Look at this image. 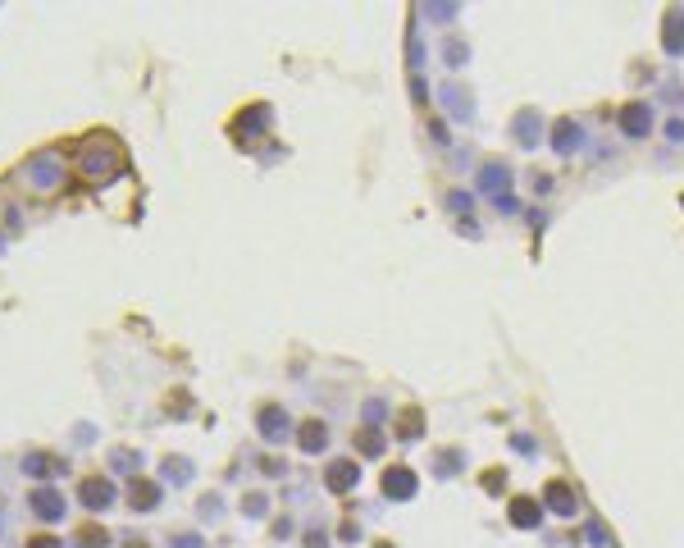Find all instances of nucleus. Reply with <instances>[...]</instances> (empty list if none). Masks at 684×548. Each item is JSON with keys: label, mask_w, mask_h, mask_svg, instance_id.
Returning a JSON list of instances; mask_svg holds the SVG:
<instances>
[{"label": "nucleus", "mask_w": 684, "mask_h": 548, "mask_svg": "<svg viewBox=\"0 0 684 548\" xmlns=\"http://www.w3.org/2000/svg\"><path fill=\"white\" fill-rule=\"evenodd\" d=\"M123 169H128V156H123V147L114 138H92L78 147V178L92 183V188L119 178Z\"/></svg>", "instance_id": "1"}, {"label": "nucleus", "mask_w": 684, "mask_h": 548, "mask_svg": "<svg viewBox=\"0 0 684 548\" xmlns=\"http://www.w3.org/2000/svg\"><path fill=\"white\" fill-rule=\"evenodd\" d=\"M27 183H32V192L51 197V192L64 183V165H60V156H51V151L32 156V160H27Z\"/></svg>", "instance_id": "2"}, {"label": "nucleus", "mask_w": 684, "mask_h": 548, "mask_svg": "<svg viewBox=\"0 0 684 548\" xmlns=\"http://www.w3.org/2000/svg\"><path fill=\"white\" fill-rule=\"evenodd\" d=\"M27 512H32L37 521H60V516H64V494L51 489V485L32 489V494H27Z\"/></svg>", "instance_id": "3"}, {"label": "nucleus", "mask_w": 684, "mask_h": 548, "mask_svg": "<svg viewBox=\"0 0 684 548\" xmlns=\"http://www.w3.org/2000/svg\"><path fill=\"white\" fill-rule=\"evenodd\" d=\"M78 498H82V507H92V512H105V507L114 503V485L105 475H87L82 489H78Z\"/></svg>", "instance_id": "4"}, {"label": "nucleus", "mask_w": 684, "mask_h": 548, "mask_svg": "<svg viewBox=\"0 0 684 548\" xmlns=\"http://www.w3.org/2000/svg\"><path fill=\"white\" fill-rule=\"evenodd\" d=\"M64 457H55V453H23V475H37V480H55V475H64Z\"/></svg>", "instance_id": "5"}, {"label": "nucleus", "mask_w": 684, "mask_h": 548, "mask_svg": "<svg viewBox=\"0 0 684 548\" xmlns=\"http://www.w3.org/2000/svg\"><path fill=\"white\" fill-rule=\"evenodd\" d=\"M128 503H132V512H151V507L160 503V485H156V480H137V475H132Z\"/></svg>", "instance_id": "6"}, {"label": "nucleus", "mask_w": 684, "mask_h": 548, "mask_svg": "<svg viewBox=\"0 0 684 548\" xmlns=\"http://www.w3.org/2000/svg\"><path fill=\"white\" fill-rule=\"evenodd\" d=\"M73 544H78V548H105V544H110V530H105V525H96V521H87V525H78Z\"/></svg>", "instance_id": "7"}, {"label": "nucleus", "mask_w": 684, "mask_h": 548, "mask_svg": "<svg viewBox=\"0 0 684 548\" xmlns=\"http://www.w3.org/2000/svg\"><path fill=\"white\" fill-rule=\"evenodd\" d=\"M260 430H265V434H283V430H287L283 411H278V407H265V411H260Z\"/></svg>", "instance_id": "8"}, {"label": "nucleus", "mask_w": 684, "mask_h": 548, "mask_svg": "<svg viewBox=\"0 0 684 548\" xmlns=\"http://www.w3.org/2000/svg\"><path fill=\"white\" fill-rule=\"evenodd\" d=\"M110 466H114V470H137V466H142V457H137V453H128V448H114V453H110Z\"/></svg>", "instance_id": "9"}, {"label": "nucleus", "mask_w": 684, "mask_h": 548, "mask_svg": "<svg viewBox=\"0 0 684 548\" xmlns=\"http://www.w3.org/2000/svg\"><path fill=\"white\" fill-rule=\"evenodd\" d=\"M301 444H306V448H311V453H315V448L324 444V425H315V420H311V425L301 430Z\"/></svg>", "instance_id": "10"}, {"label": "nucleus", "mask_w": 684, "mask_h": 548, "mask_svg": "<svg viewBox=\"0 0 684 548\" xmlns=\"http://www.w3.org/2000/svg\"><path fill=\"white\" fill-rule=\"evenodd\" d=\"M165 475L182 485V480H187V461H173V457H169V461H165Z\"/></svg>", "instance_id": "11"}, {"label": "nucleus", "mask_w": 684, "mask_h": 548, "mask_svg": "<svg viewBox=\"0 0 684 548\" xmlns=\"http://www.w3.org/2000/svg\"><path fill=\"white\" fill-rule=\"evenodd\" d=\"M27 548H64L55 535H37V540H27Z\"/></svg>", "instance_id": "12"}, {"label": "nucleus", "mask_w": 684, "mask_h": 548, "mask_svg": "<svg viewBox=\"0 0 684 548\" xmlns=\"http://www.w3.org/2000/svg\"><path fill=\"white\" fill-rule=\"evenodd\" d=\"M178 548H197V540H192V535H187V540H178Z\"/></svg>", "instance_id": "13"}, {"label": "nucleus", "mask_w": 684, "mask_h": 548, "mask_svg": "<svg viewBox=\"0 0 684 548\" xmlns=\"http://www.w3.org/2000/svg\"><path fill=\"white\" fill-rule=\"evenodd\" d=\"M132 548H142V544H132Z\"/></svg>", "instance_id": "14"}]
</instances>
